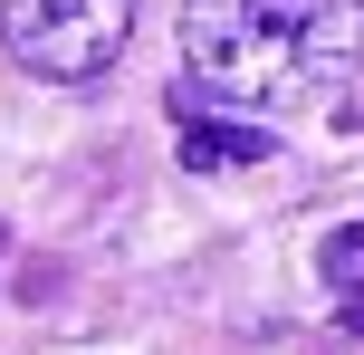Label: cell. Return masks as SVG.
Returning a JSON list of instances; mask_svg holds the SVG:
<instances>
[{
	"mask_svg": "<svg viewBox=\"0 0 364 355\" xmlns=\"http://www.w3.org/2000/svg\"><path fill=\"white\" fill-rule=\"evenodd\" d=\"M364 58V0H182V77L230 115H297Z\"/></svg>",
	"mask_w": 364,
	"mask_h": 355,
	"instance_id": "cell-1",
	"label": "cell"
},
{
	"mask_svg": "<svg viewBox=\"0 0 364 355\" xmlns=\"http://www.w3.org/2000/svg\"><path fill=\"white\" fill-rule=\"evenodd\" d=\"M134 0H0V48L48 87H87L125 58Z\"/></svg>",
	"mask_w": 364,
	"mask_h": 355,
	"instance_id": "cell-2",
	"label": "cell"
},
{
	"mask_svg": "<svg viewBox=\"0 0 364 355\" xmlns=\"http://www.w3.org/2000/svg\"><path fill=\"white\" fill-rule=\"evenodd\" d=\"M269 134H259V125H240V115L230 106H220V115H192V106H182V164H192V173H240V164H269Z\"/></svg>",
	"mask_w": 364,
	"mask_h": 355,
	"instance_id": "cell-3",
	"label": "cell"
},
{
	"mask_svg": "<svg viewBox=\"0 0 364 355\" xmlns=\"http://www.w3.org/2000/svg\"><path fill=\"white\" fill-rule=\"evenodd\" d=\"M316 269H326V288H346V298H364V221L326 231V250H316Z\"/></svg>",
	"mask_w": 364,
	"mask_h": 355,
	"instance_id": "cell-4",
	"label": "cell"
}]
</instances>
